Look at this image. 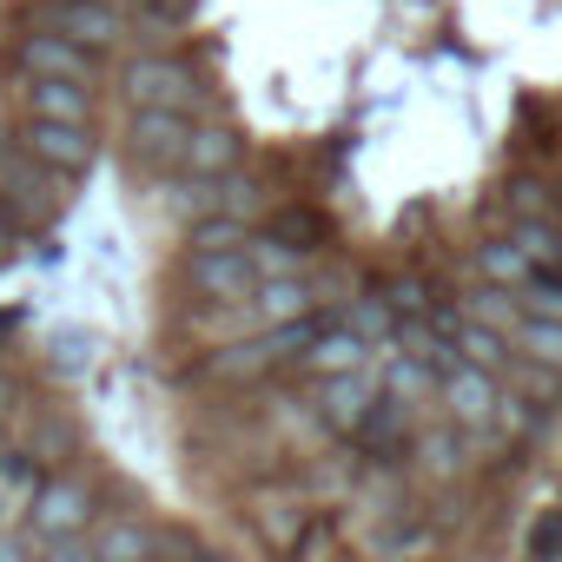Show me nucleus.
Returning a JSON list of instances; mask_svg holds the SVG:
<instances>
[{
	"label": "nucleus",
	"instance_id": "32",
	"mask_svg": "<svg viewBox=\"0 0 562 562\" xmlns=\"http://www.w3.org/2000/svg\"><path fill=\"white\" fill-rule=\"evenodd\" d=\"M192 8H199V0H146V14H153L159 27H172V21H186Z\"/></svg>",
	"mask_w": 562,
	"mask_h": 562
},
{
	"label": "nucleus",
	"instance_id": "36",
	"mask_svg": "<svg viewBox=\"0 0 562 562\" xmlns=\"http://www.w3.org/2000/svg\"><path fill=\"white\" fill-rule=\"evenodd\" d=\"M146 562H166V555H146Z\"/></svg>",
	"mask_w": 562,
	"mask_h": 562
},
{
	"label": "nucleus",
	"instance_id": "6",
	"mask_svg": "<svg viewBox=\"0 0 562 562\" xmlns=\"http://www.w3.org/2000/svg\"><path fill=\"white\" fill-rule=\"evenodd\" d=\"M93 522V490L80 476H47L27 503V536H74Z\"/></svg>",
	"mask_w": 562,
	"mask_h": 562
},
{
	"label": "nucleus",
	"instance_id": "24",
	"mask_svg": "<svg viewBox=\"0 0 562 562\" xmlns=\"http://www.w3.org/2000/svg\"><path fill=\"white\" fill-rule=\"evenodd\" d=\"M503 378H509V391H522V397H536V404L562 397V371H549V364H536V358H522V351L503 364Z\"/></svg>",
	"mask_w": 562,
	"mask_h": 562
},
{
	"label": "nucleus",
	"instance_id": "17",
	"mask_svg": "<svg viewBox=\"0 0 562 562\" xmlns=\"http://www.w3.org/2000/svg\"><path fill=\"white\" fill-rule=\"evenodd\" d=\"M450 345H457V358H463V364H483V371H496V378H503V364L516 358V345H509L503 331H490V325H476L470 312H463V325L450 331Z\"/></svg>",
	"mask_w": 562,
	"mask_h": 562
},
{
	"label": "nucleus",
	"instance_id": "38",
	"mask_svg": "<svg viewBox=\"0 0 562 562\" xmlns=\"http://www.w3.org/2000/svg\"><path fill=\"white\" fill-rule=\"evenodd\" d=\"M555 199H562V179H555Z\"/></svg>",
	"mask_w": 562,
	"mask_h": 562
},
{
	"label": "nucleus",
	"instance_id": "1",
	"mask_svg": "<svg viewBox=\"0 0 562 562\" xmlns=\"http://www.w3.org/2000/svg\"><path fill=\"white\" fill-rule=\"evenodd\" d=\"M120 87H126V106H166V113H186V120L212 113L205 80L186 60H172V54H133L120 67Z\"/></svg>",
	"mask_w": 562,
	"mask_h": 562
},
{
	"label": "nucleus",
	"instance_id": "19",
	"mask_svg": "<svg viewBox=\"0 0 562 562\" xmlns=\"http://www.w3.org/2000/svg\"><path fill=\"white\" fill-rule=\"evenodd\" d=\"M509 345H516L522 358H536V364L562 371V325H555V318H529V312H522V325L509 331Z\"/></svg>",
	"mask_w": 562,
	"mask_h": 562
},
{
	"label": "nucleus",
	"instance_id": "13",
	"mask_svg": "<svg viewBox=\"0 0 562 562\" xmlns=\"http://www.w3.org/2000/svg\"><path fill=\"white\" fill-rule=\"evenodd\" d=\"M251 305H258V318L265 325H292V318H312L318 312V285L299 271V278H265V285L251 292Z\"/></svg>",
	"mask_w": 562,
	"mask_h": 562
},
{
	"label": "nucleus",
	"instance_id": "34",
	"mask_svg": "<svg viewBox=\"0 0 562 562\" xmlns=\"http://www.w3.org/2000/svg\"><path fill=\"white\" fill-rule=\"evenodd\" d=\"M0 562H21V542L14 536H0Z\"/></svg>",
	"mask_w": 562,
	"mask_h": 562
},
{
	"label": "nucleus",
	"instance_id": "28",
	"mask_svg": "<svg viewBox=\"0 0 562 562\" xmlns=\"http://www.w3.org/2000/svg\"><path fill=\"white\" fill-rule=\"evenodd\" d=\"M503 437H536L542 430V404L536 397H522V391H509V397H496V417H490Z\"/></svg>",
	"mask_w": 562,
	"mask_h": 562
},
{
	"label": "nucleus",
	"instance_id": "3",
	"mask_svg": "<svg viewBox=\"0 0 562 562\" xmlns=\"http://www.w3.org/2000/svg\"><path fill=\"white\" fill-rule=\"evenodd\" d=\"M192 126H199V120H186V113L133 106V120H126V159H133L139 172H179V166H186Z\"/></svg>",
	"mask_w": 562,
	"mask_h": 562
},
{
	"label": "nucleus",
	"instance_id": "23",
	"mask_svg": "<svg viewBox=\"0 0 562 562\" xmlns=\"http://www.w3.org/2000/svg\"><path fill=\"white\" fill-rule=\"evenodd\" d=\"M503 205H509V218H562V199H555L542 179H529V172L509 179V199H503Z\"/></svg>",
	"mask_w": 562,
	"mask_h": 562
},
{
	"label": "nucleus",
	"instance_id": "29",
	"mask_svg": "<svg viewBox=\"0 0 562 562\" xmlns=\"http://www.w3.org/2000/svg\"><path fill=\"white\" fill-rule=\"evenodd\" d=\"M27 542H34V562H100L87 529H74V536H27Z\"/></svg>",
	"mask_w": 562,
	"mask_h": 562
},
{
	"label": "nucleus",
	"instance_id": "37",
	"mask_svg": "<svg viewBox=\"0 0 562 562\" xmlns=\"http://www.w3.org/2000/svg\"><path fill=\"white\" fill-rule=\"evenodd\" d=\"M205 562H225V555H205Z\"/></svg>",
	"mask_w": 562,
	"mask_h": 562
},
{
	"label": "nucleus",
	"instance_id": "22",
	"mask_svg": "<svg viewBox=\"0 0 562 562\" xmlns=\"http://www.w3.org/2000/svg\"><path fill=\"white\" fill-rule=\"evenodd\" d=\"M251 232H258V225H245V218H232V212H212V218L192 225V251H245Z\"/></svg>",
	"mask_w": 562,
	"mask_h": 562
},
{
	"label": "nucleus",
	"instance_id": "33",
	"mask_svg": "<svg viewBox=\"0 0 562 562\" xmlns=\"http://www.w3.org/2000/svg\"><path fill=\"white\" fill-rule=\"evenodd\" d=\"M14 238H21V218H14L8 199H0V258H14Z\"/></svg>",
	"mask_w": 562,
	"mask_h": 562
},
{
	"label": "nucleus",
	"instance_id": "25",
	"mask_svg": "<svg viewBox=\"0 0 562 562\" xmlns=\"http://www.w3.org/2000/svg\"><path fill=\"white\" fill-rule=\"evenodd\" d=\"M516 299H522L529 318H555V325H562V271H555V265H536L529 285H522Z\"/></svg>",
	"mask_w": 562,
	"mask_h": 562
},
{
	"label": "nucleus",
	"instance_id": "31",
	"mask_svg": "<svg viewBox=\"0 0 562 562\" xmlns=\"http://www.w3.org/2000/svg\"><path fill=\"white\" fill-rule=\"evenodd\" d=\"M562 549V509H549L542 522H536V536H529V562H549Z\"/></svg>",
	"mask_w": 562,
	"mask_h": 562
},
{
	"label": "nucleus",
	"instance_id": "4",
	"mask_svg": "<svg viewBox=\"0 0 562 562\" xmlns=\"http://www.w3.org/2000/svg\"><path fill=\"white\" fill-rule=\"evenodd\" d=\"M41 27L80 41L93 54H113L126 41V14L113 8V0H41Z\"/></svg>",
	"mask_w": 562,
	"mask_h": 562
},
{
	"label": "nucleus",
	"instance_id": "27",
	"mask_svg": "<svg viewBox=\"0 0 562 562\" xmlns=\"http://www.w3.org/2000/svg\"><path fill=\"white\" fill-rule=\"evenodd\" d=\"M345 325H351L364 345H378V338H391V331H397V312H391V299H351Z\"/></svg>",
	"mask_w": 562,
	"mask_h": 562
},
{
	"label": "nucleus",
	"instance_id": "20",
	"mask_svg": "<svg viewBox=\"0 0 562 562\" xmlns=\"http://www.w3.org/2000/svg\"><path fill=\"white\" fill-rule=\"evenodd\" d=\"M470 318L509 338V331L522 325V299H516V292H503V285H476V292H470Z\"/></svg>",
	"mask_w": 562,
	"mask_h": 562
},
{
	"label": "nucleus",
	"instance_id": "7",
	"mask_svg": "<svg viewBox=\"0 0 562 562\" xmlns=\"http://www.w3.org/2000/svg\"><path fill=\"white\" fill-rule=\"evenodd\" d=\"M186 285H192L205 305H251L258 271H251V258H245V251H192Z\"/></svg>",
	"mask_w": 562,
	"mask_h": 562
},
{
	"label": "nucleus",
	"instance_id": "12",
	"mask_svg": "<svg viewBox=\"0 0 562 562\" xmlns=\"http://www.w3.org/2000/svg\"><path fill=\"white\" fill-rule=\"evenodd\" d=\"M364 358H371V345H364V338H358V331H351L345 318H331V325H325V331L312 338V351H305L299 364H305V371H312V378L325 384V378H345V371H364Z\"/></svg>",
	"mask_w": 562,
	"mask_h": 562
},
{
	"label": "nucleus",
	"instance_id": "26",
	"mask_svg": "<svg viewBox=\"0 0 562 562\" xmlns=\"http://www.w3.org/2000/svg\"><path fill=\"white\" fill-rule=\"evenodd\" d=\"M172 212H186L192 225L212 218V212H225V179H179L172 186Z\"/></svg>",
	"mask_w": 562,
	"mask_h": 562
},
{
	"label": "nucleus",
	"instance_id": "5",
	"mask_svg": "<svg viewBox=\"0 0 562 562\" xmlns=\"http://www.w3.org/2000/svg\"><path fill=\"white\" fill-rule=\"evenodd\" d=\"M14 60H21V74L27 80H80V87H93L100 80V60L106 54H93V47H80V41H67V34H27L21 47H14Z\"/></svg>",
	"mask_w": 562,
	"mask_h": 562
},
{
	"label": "nucleus",
	"instance_id": "30",
	"mask_svg": "<svg viewBox=\"0 0 562 562\" xmlns=\"http://www.w3.org/2000/svg\"><path fill=\"white\" fill-rule=\"evenodd\" d=\"M384 391H397V397H424V391H437V371L417 364V358H391V364H384Z\"/></svg>",
	"mask_w": 562,
	"mask_h": 562
},
{
	"label": "nucleus",
	"instance_id": "8",
	"mask_svg": "<svg viewBox=\"0 0 562 562\" xmlns=\"http://www.w3.org/2000/svg\"><path fill=\"white\" fill-rule=\"evenodd\" d=\"M21 146L47 166V172H60V179H74V172H87L93 166V126H67V120H27L21 126Z\"/></svg>",
	"mask_w": 562,
	"mask_h": 562
},
{
	"label": "nucleus",
	"instance_id": "14",
	"mask_svg": "<svg viewBox=\"0 0 562 562\" xmlns=\"http://www.w3.org/2000/svg\"><path fill=\"white\" fill-rule=\"evenodd\" d=\"M378 378L371 371H345V378H325V424L331 430H358V417L378 404Z\"/></svg>",
	"mask_w": 562,
	"mask_h": 562
},
{
	"label": "nucleus",
	"instance_id": "10",
	"mask_svg": "<svg viewBox=\"0 0 562 562\" xmlns=\"http://www.w3.org/2000/svg\"><path fill=\"white\" fill-rule=\"evenodd\" d=\"M238 159H245V139L225 126V120H205V126H192V139H186V179H232L238 172Z\"/></svg>",
	"mask_w": 562,
	"mask_h": 562
},
{
	"label": "nucleus",
	"instance_id": "21",
	"mask_svg": "<svg viewBox=\"0 0 562 562\" xmlns=\"http://www.w3.org/2000/svg\"><path fill=\"white\" fill-rule=\"evenodd\" d=\"M245 258H251V271H258V285H265V278H299V271H305V258H299L292 245H278L271 232H251Z\"/></svg>",
	"mask_w": 562,
	"mask_h": 562
},
{
	"label": "nucleus",
	"instance_id": "16",
	"mask_svg": "<svg viewBox=\"0 0 562 562\" xmlns=\"http://www.w3.org/2000/svg\"><path fill=\"white\" fill-rule=\"evenodd\" d=\"M93 555L100 562H146V555H159V529L139 516H113V522H100Z\"/></svg>",
	"mask_w": 562,
	"mask_h": 562
},
{
	"label": "nucleus",
	"instance_id": "18",
	"mask_svg": "<svg viewBox=\"0 0 562 562\" xmlns=\"http://www.w3.org/2000/svg\"><path fill=\"white\" fill-rule=\"evenodd\" d=\"M476 271H483V285H503V292H522L536 265L522 258V245H509V238H490V245H476Z\"/></svg>",
	"mask_w": 562,
	"mask_h": 562
},
{
	"label": "nucleus",
	"instance_id": "11",
	"mask_svg": "<svg viewBox=\"0 0 562 562\" xmlns=\"http://www.w3.org/2000/svg\"><path fill=\"white\" fill-rule=\"evenodd\" d=\"M27 120H67V126H93V87L80 80H27L21 87Z\"/></svg>",
	"mask_w": 562,
	"mask_h": 562
},
{
	"label": "nucleus",
	"instance_id": "9",
	"mask_svg": "<svg viewBox=\"0 0 562 562\" xmlns=\"http://www.w3.org/2000/svg\"><path fill=\"white\" fill-rule=\"evenodd\" d=\"M437 391H443V411L457 417V430H490V417H496V371H483V364H450L443 378H437Z\"/></svg>",
	"mask_w": 562,
	"mask_h": 562
},
{
	"label": "nucleus",
	"instance_id": "35",
	"mask_svg": "<svg viewBox=\"0 0 562 562\" xmlns=\"http://www.w3.org/2000/svg\"><path fill=\"white\" fill-rule=\"evenodd\" d=\"M126 8H139V14H146V0H126Z\"/></svg>",
	"mask_w": 562,
	"mask_h": 562
},
{
	"label": "nucleus",
	"instance_id": "15",
	"mask_svg": "<svg viewBox=\"0 0 562 562\" xmlns=\"http://www.w3.org/2000/svg\"><path fill=\"white\" fill-rule=\"evenodd\" d=\"M265 232H271L278 245H292L299 258H312V251H325V238H331V218H325V212H312V205H271Z\"/></svg>",
	"mask_w": 562,
	"mask_h": 562
},
{
	"label": "nucleus",
	"instance_id": "2",
	"mask_svg": "<svg viewBox=\"0 0 562 562\" xmlns=\"http://www.w3.org/2000/svg\"><path fill=\"white\" fill-rule=\"evenodd\" d=\"M0 199L14 205L21 225H47L60 212V172H47L21 146V133H0Z\"/></svg>",
	"mask_w": 562,
	"mask_h": 562
}]
</instances>
